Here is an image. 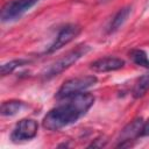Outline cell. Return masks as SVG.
<instances>
[{
    "label": "cell",
    "instance_id": "cell-1",
    "mask_svg": "<svg viewBox=\"0 0 149 149\" xmlns=\"http://www.w3.org/2000/svg\"><path fill=\"white\" fill-rule=\"evenodd\" d=\"M63 100L65 102L51 108L43 118L42 125L48 130H59L77 122L93 106L95 98L91 93L81 92Z\"/></svg>",
    "mask_w": 149,
    "mask_h": 149
},
{
    "label": "cell",
    "instance_id": "cell-2",
    "mask_svg": "<svg viewBox=\"0 0 149 149\" xmlns=\"http://www.w3.org/2000/svg\"><path fill=\"white\" fill-rule=\"evenodd\" d=\"M91 50V47L87 44H80L78 47H76L74 49H72L71 51L66 52L64 56H62L59 59H57L56 62H54L43 73V77L45 79H50L59 73H62L63 71H65L66 69H69L71 65H73L77 61H79L83 56H85L88 51Z\"/></svg>",
    "mask_w": 149,
    "mask_h": 149
},
{
    "label": "cell",
    "instance_id": "cell-3",
    "mask_svg": "<svg viewBox=\"0 0 149 149\" xmlns=\"http://www.w3.org/2000/svg\"><path fill=\"white\" fill-rule=\"evenodd\" d=\"M97 81H98V78L95 76H79V77L68 79L58 88L55 97L58 100H63L74 94L85 92L87 88L94 86Z\"/></svg>",
    "mask_w": 149,
    "mask_h": 149
},
{
    "label": "cell",
    "instance_id": "cell-4",
    "mask_svg": "<svg viewBox=\"0 0 149 149\" xmlns=\"http://www.w3.org/2000/svg\"><path fill=\"white\" fill-rule=\"evenodd\" d=\"M40 0H13L6 3L1 10L2 22H13L19 20L24 13H27L31 7H34Z\"/></svg>",
    "mask_w": 149,
    "mask_h": 149
},
{
    "label": "cell",
    "instance_id": "cell-5",
    "mask_svg": "<svg viewBox=\"0 0 149 149\" xmlns=\"http://www.w3.org/2000/svg\"><path fill=\"white\" fill-rule=\"evenodd\" d=\"M38 130L37 121L33 119H22L20 120L15 128L10 134V140L13 142H21V141H29L34 139Z\"/></svg>",
    "mask_w": 149,
    "mask_h": 149
},
{
    "label": "cell",
    "instance_id": "cell-6",
    "mask_svg": "<svg viewBox=\"0 0 149 149\" xmlns=\"http://www.w3.org/2000/svg\"><path fill=\"white\" fill-rule=\"evenodd\" d=\"M80 31H81V28L79 26H77V24H66L65 27H63L58 31L55 41L52 42V44L47 50V54H52V52L59 50L61 48H63L64 45L69 44L71 41H73L80 34Z\"/></svg>",
    "mask_w": 149,
    "mask_h": 149
},
{
    "label": "cell",
    "instance_id": "cell-7",
    "mask_svg": "<svg viewBox=\"0 0 149 149\" xmlns=\"http://www.w3.org/2000/svg\"><path fill=\"white\" fill-rule=\"evenodd\" d=\"M143 119L142 118H135L134 120H132L122 130H121V135H120V143L116 144V147H130L132 143L130 141L134 140L135 137L140 136L142 127H143Z\"/></svg>",
    "mask_w": 149,
    "mask_h": 149
},
{
    "label": "cell",
    "instance_id": "cell-8",
    "mask_svg": "<svg viewBox=\"0 0 149 149\" xmlns=\"http://www.w3.org/2000/svg\"><path fill=\"white\" fill-rule=\"evenodd\" d=\"M125 66V61L118 57H102L91 63V69L94 72H111L120 70Z\"/></svg>",
    "mask_w": 149,
    "mask_h": 149
},
{
    "label": "cell",
    "instance_id": "cell-9",
    "mask_svg": "<svg viewBox=\"0 0 149 149\" xmlns=\"http://www.w3.org/2000/svg\"><path fill=\"white\" fill-rule=\"evenodd\" d=\"M130 13H132V7L126 6V7L121 8V9L114 15V17L112 19V21H111V23H109V26H108V30H107L108 34H113V33L118 31V30L125 24V22H126L127 19L129 17Z\"/></svg>",
    "mask_w": 149,
    "mask_h": 149
},
{
    "label": "cell",
    "instance_id": "cell-10",
    "mask_svg": "<svg viewBox=\"0 0 149 149\" xmlns=\"http://www.w3.org/2000/svg\"><path fill=\"white\" fill-rule=\"evenodd\" d=\"M26 107V104L21 100H8L3 101L0 107V114L2 116H13L20 113Z\"/></svg>",
    "mask_w": 149,
    "mask_h": 149
},
{
    "label": "cell",
    "instance_id": "cell-11",
    "mask_svg": "<svg viewBox=\"0 0 149 149\" xmlns=\"http://www.w3.org/2000/svg\"><path fill=\"white\" fill-rule=\"evenodd\" d=\"M149 91V72L143 73L135 83L133 87V97L135 99L142 98L147 92Z\"/></svg>",
    "mask_w": 149,
    "mask_h": 149
},
{
    "label": "cell",
    "instance_id": "cell-12",
    "mask_svg": "<svg viewBox=\"0 0 149 149\" xmlns=\"http://www.w3.org/2000/svg\"><path fill=\"white\" fill-rule=\"evenodd\" d=\"M129 58L133 61L134 64L149 69V57L147 52L142 49H132L129 51Z\"/></svg>",
    "mask_w": 149,
    "mask_h": 149
},
{
    "label": "cell",
    "instance_id": "cell-13",
    "mask_svg": "<svg viewBox=\"0 0 149 149\" xmlns=\"http://www.w3.org/2000/svg\"><path fill=\"white\" fill-rule=\"evenodd\" d=\"M29 61L28 59H22V58H19V59H13V61H9L7 63H3L1 65V76H7V74H10L12 72H14L17 68H21L26 64H28Z\"/></svg>",
    "mask_w": 149,
    "mask_h": 149
},
{
    "label": "cell",
    "instance_id": "cell-14",
    "mask_svg": "<svg viewBox=\"0 0 149 149\" xmlns=\"http://www.w3.org/2000/svg\"><path fill=\"white\" fill-rule=\"evenodd\" d=\"M140 136H149V119L147 121H144Z\"/></svg>",
    "mask_w": 149,
    "mask_h": 149
}]
</instances>
